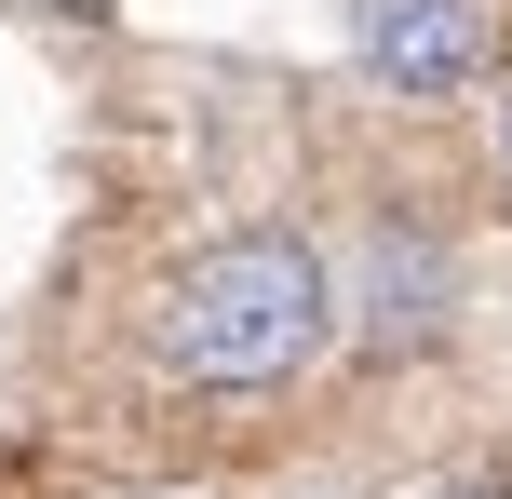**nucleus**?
Returning a JSON list of instances; mask_svg holds the SVG:
<instances>
[{
  "instance_id": "f257e3e1",
  "label": "nucleus",
  "mask_w": 512,
  "mask_h": 499,
  "mask_svg": "<svg viewBox=\"0 0 512 499\" xmlns=\"http://www.w3.org/2000/svg\"><path fill=\"white\" fill-rule=\"evenodd\" d=\"M324 338H337V270L310 230H216L149 297V351L189 392H283Z\"/></svg>"
},
{
  "instance_id": "7ed1b4c3",
  "label": "nucleus",
  "mask_w": 512,
  "mask_h": 499,
  "mask_svg": "<svg viewBox=\"0 0 512 499\" xmlns=\"http://www.w3.org/2000/svg\"><path fill=\"white\" fill-rule=\"evenodd\" d=\"M351 54H364L378 95L445 108V95H472L499 68V14L486 0H351Z\"/></svg>"
},
{
  "instance_id": "20e7f679",
  "label": "nucleus",
  "mask_w": 512,
  "mask_h": 499,
  "mask_svg": "<svg viewBox=\"0 0 512 499\" xmlns=\"http://www.w3.org/2000/svg\"><path fill=\"white\" fill-rule=\"evenodd\" d=\"M499 203H512V81H499Z\"/></svg>"
},
{
  "instance_id": "f03ea898",
  "label": "nucleus",
  "mask_w": 512,
  "mask_h": 499,
  "mask_svg": "<svg viewBox=\"0 0 512 499\" xmlns=\"http://www.w3.org/2000/svg\"><path fill=\"white\" fill-rule=\"evenodd\" d=\"M351 351L364 365H418V351H445V324H459V257H445V230L418 203H378L364 216V270H351Z\"/></svg>"
},
{
  "instance_id": "39448f33",
  "label": "nucleus",
  "mask_w": 512,
  "mask_h": 499,
  "mask_svg": "<svg viewBox=\"0 0 512 499\" xmlns=\"http://www.w3.org/2000/svg\"><path fill=\"white\" fill-rule=\"evenodd\" d=\"M418 499H512V486H486V473H459V486H418Z\"/></svg>"
}]
</instances>
